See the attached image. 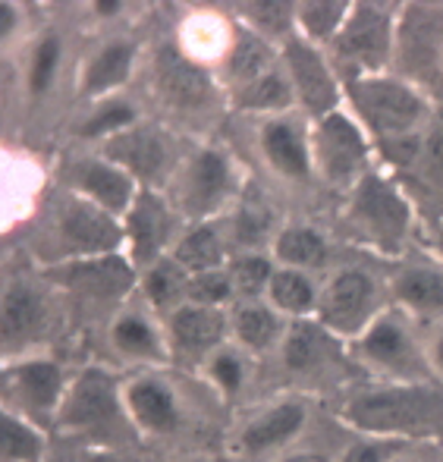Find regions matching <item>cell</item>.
<instances>
[{
    "instance_id": "1",
    "label": "cell",
    "mask_w": 443,
    "mask_h": 462,
    "mask_svg": "<svg viewBox=\"0 0 443 462\" xmlns=\"http://www.w3.org/2000/svg\"><path fill=\"white\" fill-rule=\"evenodd\" d=\"M337 419L362 438H443V383H377L346 396Z\"/></svg>"
},
{
    "instance_id": "2",
    "label": "cell",
    "mask_w": 443,
    "mask_h": 462,
    "mask_svg": "<svg viewBox=\"0 0 443 462\" xmlns=\"http://www.w3.org/2000/svg\"><path fill=\"white\" fill-rule=\"evenodd\" d=\"M343 88H346V107L368 129L377 158H387L431 133V97L402 76H362L343 82Z\"/></svg>"
},
{
    "instance_id": "3",
    "label": "cell",
    "mask_w": 443,
    "mask_h": 462,
    "mask_svg": "<svg viewBox=\"0 0 443 462\" xmlns=\"http://www.w3.org/2000/svg\"><path fill=\"white\" fill-rule=\"evenodd\" d=\"M32 249L35 258L44 262V268H57L88 258L120 255L126 252V230L123 220L104 211L101 205L63 189V195L51 199L38 217Z\"/></svg>"
},
{
    "instance_id": "4",
    "label": "cell",
    "mask_w": 443,
    "mask_h": 462,
    "mask_svg": "<svg viewBox=\"0 0 443 462\" xmlns=\"http://www.w3.org/2000/svg\"><path fill=\"white\" fill-rule=\"evenodd\" d=\"M116 371L104 365H86L69 377L67 396L54 425L67 438L86 440L88 450H129V440H142L129 419L126 396Z\"/></svg>"
},
{
    "instance_id": "5",
    "label": "cell",
    "mask_w": 443,
    "mask_h": 462,
    "mask_svg": "<svg viewBox=\"0 0 443 462\" xmlns=\"http://www.w3.org/2000/svg\"><path fill=\"white\" fill-rule=\"evenodd\" d=\"M340 220L355 245L383 258H400L412 243L415 201L387 167L374 164V171L346 192Z\"/></svg>"
},
{
    "instance_id": "6",
    "label": "cell",
    "mask_w": 443,
    "mask_h": 462,
    "mask_svg": "<svg viewBox=\"0 0 443 462\" xmlns=\"http://www.w3.org/2000/svg\"><path fill=\"white\" fill-rule=\"evenodd\" d=\"M164 192L180 211V217L186 220V226H192L211 224L220 214H230L245 189L236 158L217 142H198L186 148Z\"/></svg>"
},
{
    "instance_id": "7",
    "label": "cell",
    "mask_w": 443,
    "mask_h": 462,
    "mask_svg": "<svg viewBox=\"0 0 443 462\" xmlns=\"http://www.w3.org/2000/svg\"><path fill=\"white\" fill-rule=\"evenodd\" d=\"M148 82L161 107L186 126H205L230 110V97L220 76L205 63L192 60L177 42L161 44L154 51Z\"/></svg>"
},
{
    "instance_id": "8",
    "label": "cell",
    "mask_w": 443,
    "mask_h": 462,
    "mask_svg": "<svg viewBox=\"0 0 443 462\" xmlns=\"http://www.w3.org/2000/svg\"><path fill=\"white\" fill-rule=\"evenodd\" d=\"M349 359L381 383H440L434 377L428 346L419 340L412 318L390 305L358 340L349 343Z\"/></svg>"
},
{
    "instance_id": "9",
    "label": "cell",
    "mask_w": 443,
    "mask_h": 462,
    "mask_svg": "<svg viewBox=\"0 0 443 462\" xmlns=\"http://www.w3.org/2000/svg\"><path fill=\"white\" fill-rule=\"evenodd\" d=\"M396 19H400V4L355 0L346 25L328 48L343 82L393 73Z\"/></svg>"
},
{
    "instance_id": "10",
    "label": "cell",
    "mask_w": 443,
    "mask_h": 462,
    "mask_svg": "<svg viewBox=\"0 0 443 462\" xmlns=\"http://www.w3.org/2000/svg\"><path fill=\"white\" fill-rule=\"evenodd\" d=\"M311 158H315V177L324 186L349 192L368 171H374L377 148L368 129L355 120L349 107L311 120Z\"/></svg>"
},
{
    "instance_id": "11",
    "label": "cell",
    "mask_w": 443,
    "mask_h": 462,
    "mask_svg": "<svg viewBox=\"0 0 443 462\" xmlns=\"http://www.w3.org/2000/svg\"><path fill=\"white\" fill-rule=\"evenodd\" d=\"M54 286L48 277L10 274L0 296V343H4V362L32 356L54 324Z\"/></svg>"
},
{
    "instance_id": "12",
    "label": "cell",
    "mask_w": 443,
    "mask_h": 462,
    "mask_svg": "<svg viewBox=\"0 0 443 462\" xmlns=\"http://www.w3.org/2000/svg\"><path fill=\"white\" fill-rule=\"evenodd\" d=\"M393 73L419 88H434L443 76V4H400Z\"/></svg>"
},
{
    "instance_id": "13",
    "label": "cell",
    "mask_w": 443,
    "mask_h": 462,
    "mask_svg": "<svg viewBox=\"0 0 443 462\" xmlns=\"http://www.w3.org/2000/svg\"><path fill=\"white\" fill-rule=\"evenodd\" d=\"M381 283L362 268H340L328 277L318 299L315 321L349 346L381 318Z\"/></svg>"
},
{
    "instance_id": "14",
    "label": "cell",
    "mask_w": 443,
    "mask_h": 462,
    "mask_svg": "<svg viewBox=\"0 0 443 462\" xmlns=\"http://www.w3.org/2000/svg\"><path fill=\"white\" fill-rule=\"evenodd\" d=\"M69 377L51 356L32 353L4 362V409L29 421H57Z\"/></svg>"
},
{
    "instance_id": "15",
    "label": "cell",
    "mask_w": 443,
    "mask_h": 462,
    "mask_svg": "<svg viewBox=\"0 0 443 462\" xmlns=\"http://www.w3.org/2000/svg\"><path fill=\"white\" fill-rule=\"evenodd\" d=\"M95 152L120 164L126 173H133L142 189H161L164 192L186 148H180V139L171 129L158 126V123H139L129 133L97 145Z\"/></svg>"
},
{
    "instance_id": "16",
    "label": "cell",
    "mask_w": 443,
    "mask_h": 462,
    "mask_svg": "<svg viewBox=\"0 0 443 462\" xmlns=\"http://www.w3.org/2000/svg\"><path fill=\"white\" fill-rule=\"evenodd\" d=\"M280 60H283L292 88H296L299 110L309 120H321L334 110L346 107V88H343L340 73L324 48L305 42L296 32L280 44Z\"/></svg>"
},
{
    "instance_id": "17",
    "label": "cell",
    "mask_w": 443,
    "mask_h": 462,
    "mask_svg": "<svg viewBox=\"0 0 443 462\" xmlns=\"http://www.w3.org/2000/svg\"><path fill=\"white\" fill-rule=\"evenodd\" d=\"M123 230H126V255L135 264V271L152 268L154 262L167 258L177 249L186 220L167 199L161 189H142L139 199L123 217Z\"/></svg>"
},
{
    "instance_id": "18",
    "label": "cell",
    "mask_w": 443,
    "mask_h": 462,
    "mask_svg": "<svg viewBox=\"0 0 443 462\" xmlns=\"http://www.w3.org/2000/svg\"><path fill=\"white\" fill-rule=\"evenodd\" d=\"M167 343H171V365L205 368V362L230 343V309L182 302L164 315Z\"/></svg>"
},
{
    "instance_id": "19",
    "label": "cell",
    "mask_w": 443,
    "mask_h": 462,
    "mask_svg": "<svg viewBox=\"0 0 443 462\" xmlns=\"http://www.w3.org/2000/svg\"><path fill=\"white\" fill-rule=\"evenodd\" d=\"M60 183L63 189L95 201V205H101L104 211H110L120 220L126 217V211L142 192L133 173H126L120 164H114V161H107L97 152H82L63 161Z\"/></svg>"
},
{
    "instance_id": "20",
    "label": "cell",
    "mask_w": 443,
    "mask_h": 462,
    "mask_svg": "<svg viewBox=\"0 0 443 462\" xmlns=\"http://www.w3.org/2000/svg\"><path fill=\"white\" fill-rule=\"evenodd\" d=\"M44 277L51 280L54 290L69 292L82 302H120L133 290H139V271L126 252L44 268Z\"/></svg>"
},
{
    "instance_id": "21",
    "label": "cell",
    "mask_w": 443,
    "mask_h": 462,
    "mask_svg": "<svg viewBox=\"0 0 443 462\" xmlns=\"http://www.w3.org/2000/svg\"><path fill=\"white\" fill-rule=\"evenodd\" d=\"M258 152L264 164L286 183H309L315 177L311 158V120L309 116L280 114L258 123Z\"/></svg>"
},
{
    "instance_id": "22",
    "label": "cell",
    "mask_w": 443,
    "mask_h": 462,
    "mask_svg": "<svg viewBox=\"0 0 443 462\" xmlns=\"http://www.w3.org/2000/svg\"><path fill=\"white\" fill-rule=\"evenodd\" d=\"M123 396L139 438H171L186 421L177 387L158 368L129 374L123 383Z\"/></svg>"
},
{
    "instance_id": "23",
    "label": "cell",
    "mask_w": 443,
    "mask_h": 462,
    "mask_svg": "<svg viewBox=\"0 0 443 462\" xmlns=\"http://www.w3.org/2000/svg\"><path fill=\"white\" fill-rule=\"evenodd\" d=\"M107 343L123 362L145 368L171 365V343H167L164 321H158L148 305L120 309L107 328Z\"/></svg>"
},
{
    "instance_id": "24",
    "label": "cell",
    "mask_w": 443,
    "mask_h": 462,
    "mask_svg": "<svg viewBox=\"0 0 443 462\" xmlns=\"http://www.w3.org/2000/svg\"><path fill=\"white\" fill-rule=\"evenodd\" d=\"M139 57L142 51L133 38H110V42L97 44L82 60L79 76H76V92L86 104L116 97L139 69Z\"/></svg>"
},
{
    "instance_id": "25",
    "label": "cell",
    "mask_w": 443,
    "mask_h": 462,
    "mask_svg": "<svg viewBox=\"0 0 443 462\" xmlns=\"http://www.w3.org/2000/svg\"><path fill=\"white\" fill-rule=\"evenodd\" d=\"M309 425V402L299 396H286L271 406L258 409L233 438V450L239 457H262L292 444Z\"/></svg>"
},
{
    "instance_id": "26",
    "label": "cell",
    "mask_w": 443,
    "mask_h": 462,
    "mask_svg": "<svg viewBox=\"0 0 443 462\" xmlns=\"http://www.w3.org/2000/svg\"><path fill=\"white\" fill-rule=\"evenodd\" d=\"M390 296L409 318L443 324V262L438 255L406 262L390 280Z\"/></svg>"
},
{
    "instance_id": "27",
    "label": "cell",
    "mask_w": 443,
    "mask_h": 462,
    "mask_svg": "<svg viewBox=\"0 0 443 462\" xmlns=\"http://www.w3.org/2000/svg\"><path fill=\"white\" fill-rule=\"evenodd\" d=\"M343 353H349V346H343V340H337L315 318L290 321L280 343V362L292 374H324L328 368L340 365Z\"/></svg>"
},
{
    "instance_id": "28",
    "label": "cell",
    "mask_w": 443,
    "mask_h": 462,
    "mask_svg": "<svg viewBox=\"0 0 443 462\" xmlns=\"http://www.w3.org/2000/svg\"><path fill=\"white\" fill-rule=\"evenodd\" d=\"M280 63V48L271 44L267 38L255 35L252 29H245L236 16H233V44L226 51L224 63H220V82L226 88V97L239 88L252 86L255 79H262L264 73H271Z\"/></svg>"
},
{
    "instance_id": "29",
    "label": "cell",
    "mask_w": 443,
    "mask_h": 462,
    "mask_svg": "<svg viewBox=\"0 0 443 462\" xmlns=\"http://www.w3.org/2000/svg\"><path fill=\"white\" fill-rule=\"evenodd\" d=\"M383 167V164H381ZM412 201H428L434 211H443V129L431 126V133L419 142L406 164L390 171Z\"/></svg>"
},
{
    "instance_id": "30",
    "label": "cell",
    "mask_w": 443,
    "mask_h": 462,
    "mask_svg": "<svg viewBox=\"0 0 443 462\" xmlns=\"http://www.w3.org/2000/svg\"><path fill=\"white\" fill-rule=\"evenodd\" d=\"M286 328L290 321L267 299H239L230 309V337L249 356H264L277 349L283 343Z\"/></svg>"
},
{
    "instance_id": "31",
    "label": "cell",
    "mask_w": 443,
    "mask_h": 462,
    "mask_svg": "<svg viewBox=\"0 0 443 462\" xmlns=\"http://www.w3.org/2000/svg\"><path fill=\"white\" fill-rule=\"evenodd\" d=\"M177 44L192 60L214 69V63H224L226 51L233 44V16L198 6V10H192L182 19L177 32Z\"/></svg>"
},
{
    "instance_id": "32",
    "label": "cell",
    "mask_w": 443,
    "mask_h": 462,
    "mask_svg": "<svg viewBox=\"0 0 443 462\" xmlns=\"http://www.w3.org/2000/svg\"><path fill=\"white\" fill-rule=\"evenodd\" d=\"M230 239H226L224 226L217 220L211 224H192L182 230L177 249L171 252L177 258V264L186 271L189 277L198 274H211V271H224L230 264Z\"/></svg>"
},
{
    "instance_id": "33",
    "label": "cell",
    "mask_w": 443,
    "mask_h": 462,
    "mask_svg": "<svg viewBox=\"0 0 443 462\" xmlns=\"http://www.w3.org/2000/svg\"><path fill=\"white\" fill-rule=\"evenodd\" d=\"M271 258L277 262V268H290V271H321L328 264L330 245L318 226L311 224H286L277 230L271 243Z\"/></svg>"
},
{
    "instance_id": "34",
    "label": "cell",
    "mask_w": 443,
    "mask_h": 462,
    "mask_svg": "<svg viewBox=\"0 0 443 462\" xmlns=\"http://www.w3.org/2000/svg\"><path fill=\"white\" fill-rule=\"evenodd\" d=\"M299 107L296 101V88L290 82L283 60L264 73L262 79H255L252 86L239 88L230 95V110H243V114H255L258 120L264 116H280V114H292Z\"/></svg>"
},
{
    "instance_id": "35",
    "label": "cell",
    "mask_w": 443,
    "mask_h": 462,
    "mask_svg": "<svg viewBox=\"0 0 443 462\" xmlns=\"http://www.w3.org/2000/svg\"><path fill=\"white\" fill-rule=\"evenodd\" d=\"M139 123H142L139 104L129 101L126 95H116V97H104V101L88 104L86 116L76 123L73 135L79 142H95V145H104V142L129 133V129L139 126Z\"/></svg>"
},
{
    "instance_id": "36",
    "label": "cell",
    "mask_w": 443,
    "mask_h": 462,
    "mask_svg": "<svg viewBox=\"0 0 443 462\" xmlns=\"http://www.w3.org/2000/svg\"><path fill=\"white\" fill-rule=\"evenodd\" d=\"M264 299L286 318V321H305V318L318 315L321 286H315V280H311V274H305V271L277 268Z\"/></svg>"
},
{
    "instance_id": "37",
    "label": "cell",
    "mask_w": 443,
    "mask_h": 462,
    "mask_svg": "<svg viewBox=\"0 0 443 462\" xmlns=\"http://www.w3.org/2000/svg\"><path fill=\"white\" fill-rule=\"evenodd\" d=\"M273 236V217L267 205L255 192H243V199L233 205L230 226H226V239L236 245V252H262V245L271 249Z\"/></svg>"
},
{
    "instance_id": "38",
    "label": "cell",
    "mask_w": 443,
    "mask_h": 462,
    "mask_svg": "<svg viewBox=\"0 0 443 462\" xmlns=\"http://www.w3.org/2000/svg\"><path fill=\"white\" fill-rule=\"evenodd\" d=\"M139 292L145 296V305L154 315H171L173 309H180V305L186 302L189 274L177 264V258L167 255V258H161V262H154L152 268L142 271Z\"/></svg>"
},
{
    "instance_id": "39",
    "label": "cell",
    "mask_w": 443,
    "mask_h": 462,
    "mask_svg": "<svg viewBox=\"0 0 443 462\" xmlns=\"http://www.w3.org/2000/svg\"><path fill=\"white\" fill-rule=\"evenodd\" d=\"M353 13V0H302L296 4V32L328 51Z\"/></svg>"
},
{
    "instance_id": "40",
    "label": "cell",
    "mask_w": 443,
    "mask_h": 462,
    "mask_svg": "<svg viewBox=\"0 0 443 462\" xmlns=\"http://www.w3.org/2000/svg\"><path fill=\"white\" fill-rule=\"evenodd\" d=\"M0 462H48V434L38 421L0 412Z\"/></svg>"
},
{
    "instance_id": "41",
    "label": "cell",
    "mask_w": 443,
    "mask_h": 462,
    "mask_svg": "<svg viewBox=\"0 0 443 462\" xmlns=\"http://www.w3.org/2000/svg\"><path fill=\"white\" fill-rule=\"evenodd\" d=\"M233 10H236V19L245 29L267 38L277 48L286 38L296 35V4H286V0H252V4H239Z\"/></svg>"
},
{
    "instance_id": "42",
    "label": "cell",
    "mask_w": 443,
    "mask_h": 462,
    "mask_svg": "<svg viewBox=\"0 0 443 462\" xmlns=\"http://www.w3.org/2000/svg\"><path fill=\"white\" fill-rule=\"evenodd\" d=\"M60 63H63L60 35H57V32H42L29 51V63H25L23 88L32 101H38V97H44L51 88H54L57 73H60Z\"/></svg>"
},
{
    "instance_id": "43",
    "label": "cell",
    "mask_w": 443,
    "mask_h": 462,
    "mask_svg": "<svg viewBox=\"0 0 443 462\" xmlns=\"http://www.w3.org/2000/svg\"><path fill=\"white\" fill-rule=\"evenodd\" d=\"M226 271L236 286V302L239 299H264L267 286L277 274V262L271 258V252H233Z\"/></svg>"
},
{
    "instance_id": "44",
    "label": "cell",
    "mask_w": 443,
    "mask_h": 462,
    "mask_svg": "<svg viewBox=\"0 0 443 462\" xmlns=\"http://www.w3.org/2000/svg\"><path fill=\"white\" fill-rule=\"evenodd\" d=\"M245 356H249V353H245L239 343L230 340L226 346H220L217 353L205 362V368H201V371H205L208 383H211L220 396L243 393L245 381H249V362H245Z\"/></svg>"
},
{
    "instance_id": "45",
    "label": "cell",
    "mask_w": 443,
    "mask_h": 462,
    "mask_svg": "<svg viewBox=\"0 0 443 462\" xmlns=\"http://www.w3.org/2000/svg\"><path fill=\"white\" fill-rule=\"evenodd\" d=\"M186 302L211 305V309H233L236 302V286H233L230 271H211V274L189 277Z\"/></svg>"
},
{
    "instance_id": "46",
    "label": "cell",
    "mask_w": 443,
    "mask_h": 462,
    "mask_svg": "<svg viewBox=\"0 0 443 462\" xmlns=\"http://www.w3.org/2000/svg\"><path fill=\"white\" fill-rule=\"evenodd\" d=\"M400 440H383V438H362L343 450L337 462H393Z\"/></svg>"
},
{
    "instance_id": "47",
    "label": "cell",
    "mask_w": 443,
    "mask_h": 462,
    "mask_svg": "<svg viewBox=\"0 0 443 462\" xmlns=\"http://www.w3.org/2000/svg\"><path fill=\"white\" fill-rule=\"evenodd\" d=\"M19 25H23V6H19L16 0H4V4H0V44H4V48H10Z\"/></svg>"
},
{
    "instance_id": "48",
    "label": "cell",
    "mask_w": 443,
    "mask_h": 462,
    "mask_svg": "<svg viewBox=\"0 0 443 462\" xmlns=\"http://www.w3.org/2000/svg\"><path fill=\"white\" fill-rule=\"evenodd\" d=\"M428 359H431V368H434V377L443 383V324H434L431 337H428Z\"/></svg>"
},
{
    "instance_id": "49",
    "label": "cell",
    "mask_w": 443,
    "mask_h": 462,
    "mask_svg": "<svg viewBox=\"0 0 443 462\" xmlns=\"http://www.w3.org/2000/svg\"><path fill=\"white\" fill-rule=\"evenodd\" d=\"M86 462H139L129 450H86Z\"/></svg>"
},
{
    "instance_id": "50",
    "label": "cell",
    "mask_w": 443,
    "mask_h": 462,
    "mask_svg": "<svg viewBox=\"0 0 443 462\" xmlns=\"http://www.w3.org/2000/svg\"><path fill=\"white\" fill-rule=\"evenodd\" d=\"M88 10L95 13L97 19H116V16H123V13H126L129 6L120 4V0H104V4H91Z\"/></svg>"
},
{
    "instance_id": "51",
    "label": "cell",
    "mask_w": 443,
    "mask_h": 462,
    "mask_svg": "<svg viewBox=\"0 0 443 462\" xmlns=\"http://www.w3.org/2000/svg\"><path fill=\"white\" fill-rule=\"evenodd\" d=\"M280 462H334V459L324 457V453H315V450H296V453H290V457H283Z\"/></svg>"
},
{
    "instance_id": "52",
    "label": "cell",
    "mask_w": 443,
    "mask_h": 462,
    "mask_svg": "<svg viewBox=\"0 0 443 462\" xmlns=\"http://www.w3.org/2000/svg\"><path fill=\"white\" fill-rule=\"evenodd\" d=\"M434 255L443 262V220L438 224V230H434Z\"/></svg>"
},
{
    "instance_id": "53",
    "label": "cell",
    "mask_w": 443,
    "mask_h": 462,
    "mask_svg": "<svg viewBox=\"0 0 443 462\" xmlns=\"http://www.w3.org/2000/svg\"><path fill=\"white\" fill-rule=\"evenodd\" d=\"M180 462H211L208 457H189V459H180Z\"/></svg>"
},
{
    "instance_id": "54",
    "label": "cell",
    "mask_w": 443,
    "mask_h": 462,
    "mask_svg": "<svg viewBox=\"0 0 443 462\" xmlns=\"http://www.w3.org/2000/svg\"><path fill=\"white\" fill-rule=\"evenodd\" d=\"M393 462H415V459H400V457H396Z\"/></svg>"
},
{
    "instance_id": "55",
    "label": "cell",
    "mask_w": 443,
    "mask_h": 462,
    "mask_svg": "<svg viewBox=\"0 0 443 462\" xmlns=\"http://www.w3.org/2000/svg\"><path fill=\"white\" fill-rule=\"evenodd\" d=\"M51 462H63V459H51Z\"/></svg>"
},
{
    "instance_id": "56",
    "label": "cell",
    "mask_w": 443,
    "mask_h": 462,
    "mask_svg": "<svg viewBox=\"0 0 443 462\" xmlns=\"http://www.w3.org/2000/svg\"><path fill=\"white\" fill-rule=\"evenodd\" d=\"M440 462H443V457H440Z\"/></svg>"
}]
</instances>
